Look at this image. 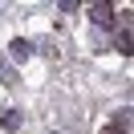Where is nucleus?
<instances>
[{"mask_svg": "<svg viewBox=\"0 0 134 134\" xmlns=\"http://www.w3.org/2000/svg\"><path fill=\"white\" fill-rule=\"evenodd\" d=\"M0 126H4V130H20V110H4Z\"/></svg>", "mask_w": 134, "mask_h": 134, "instance_id": "obj_1", "label": "nucleus"}, {"mask_svg": "<svg viewBox=\"0 0 134 134\" xmlns=\"http://www.w3.org/2000/svg\"><path fill=\"white\" fill-rule=\"evenodd\" d=\"M29 53H33L29 41H12V61H29Z\"/></svg>", "mask_w": 134, "mask_h": 134, "instance_id": "obj_2", "label": "nucleus"}, {"mask_svg": "<svg viewBox=\"0 0 134 134\" xmlns=\"http://www.w3.org/2000/svg\"><path fill=\"white\" fill-rule=\"evenodd\" d=\"M93 12H98V16H93V20H98V25H110V4H98V8H93Z\"/></svg>", "mask_w": 134, "mask_h": 134, "instance_id": "obj_3", "label": "nucleus"}, {"mask_svg": "<svg viewBox=\"0 0 134 134\" xmlns=\"http://www.w3.org/2000/svg\"><path fill=\"white\" fill-rule=\"evenodd\" d=\"M106 134H126V130H118V126H114V122H110V126H106Z\"/></svg>", "mask_w": 134, "mask_h": 134, "instance_id": "obj_4", "label": "nucleus"}]
</instances>
